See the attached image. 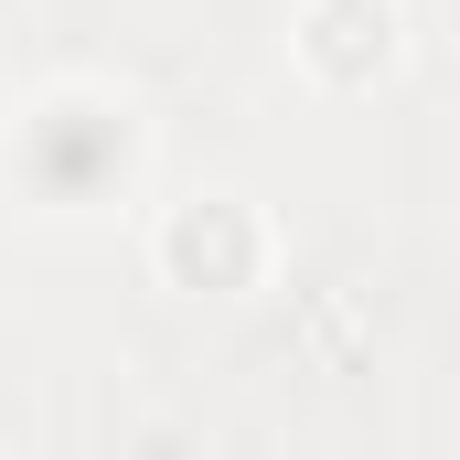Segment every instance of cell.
<instances>
[{"label":"cell","mask_w":460,"mask_h":460,"mask_svg":"<svg viewBox=\"0 0 460 460\" xmlns=\"http://www.w3.org/2000/svg\"><path fill=\"white\" fill-rule=\"evenodd\" d=\"M11 172L43 215H97L139 182V108L108 86H54L11 118Z\"/></svg>","instance_id":"6da1fadb"},{"label":"cell","mask_w":460,"mask_h":460,"mask_svg":"<svg viewBox=\"0 0 460 460\" xmlns=\"http://www.w3.org/2000/svg\"><path fill=\"white\" fill-rule=\"evenodd\" d=\"M150 268L172 279V289H204V300H246L268 268H279V226H268V204L257 193H182V204H161V226H150Z\"/></svg>","instance_id":"7a4b0ae2"},{"label":"cell","mask_w":460,"mask_h":460,"mask_svg":"<svg viewBox=\"0 0 460 460\" xmlns=\"http://www.w3.org/2000/svg\"><path fill=\"white\" fill-rule=\"evenodd\" d=\"M289 54H300V75H311V86L364 97V86H385V75H396L407 22H396V0H300Z\"/></svg>","instance_id":"3957f363"}]
</instances>
